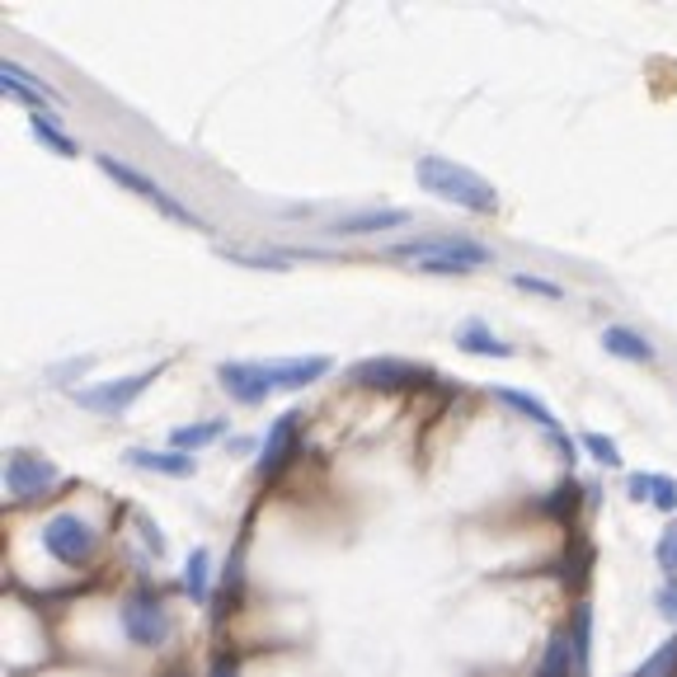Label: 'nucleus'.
Wrapping results in <instances>:
<instances>
[{"label": "nucleus", "instance_id": "nucleus-1", "mask_svg": "<svg viewBox=\"0 0 677 677\" xmlns=\"http://www.w3.org/2000/svg\"><path fill=\"white\" fill-rule=\"evenodd\" d=\"M330 353H302V358H273V362H221L217 381L235 405H259L278 391H306L310 381L330 376Z\"/></svg>", "mask_w": 677, "mask_h": 677}, {"label": "nucleus", "instance_id": "nucleus-2", "mask_svg": "<svg viewBox=\"0 0 677 677\" xmlns=\"http://www.w3.org/2000/svg\"><path fill=\"white\" fill-rule=\"evenodd\" d=\"M414 179L423 193L443 197V203H457L465 212H475V217L499 212V189H494L485 175H475L471 165H457V161H447V155H419Z\"/></svg>", "mask_w": 677, "mask_h": 677}, {"label": "nucleus", "instance_id": "nucleus-3", "mask_svg": "<svg viewBox=\"0 0 677 677\" xmlns=\"http://www.w3.org/2000/svg\"><path fill=\"white\" fill-rule=\"evenodd\" d=\"M391 254L419 264L423 273H471V268L494 264V250L471 235H414V240H400Z\"/></svg>", "mask_w": 677, "mask_h": 677}, {"label": "nucleus", "instance_id": "nucleus-4", "mask_svg": "<svg viewBox=\"0 0 677 677\" xmlns=\"http://www.w3.org/2000/svg\"><path fill=\"white\" fill-rule=\"evenodd\" d=\"M94 165H99V169H104V175H108V179H118V183H123V189H127V193H137V197H141V203H151L155 212H165V217H169V221H183V226H193V231H203V217H197V212H193V207H183V203H179V197H175V193H169V189H165V183H155L151 175H141V169H137V165H127V161H118V155H108V151H99V155H94Z\"/></svg>", "mask_w": 677, "mask_h": 677}, {"label": "nucleus", "instance_id": "nucleus-5", "mask_svg": "<svg viewBox=\"0 0 677 677\" xmlns=\"http://www.w3.org/2000/svg\"><path fill=\"white\" fill-rule=\"evenodd\" d=\"M42 550L56 564H85L99 550V532L80 513H52L42 522Z\"/></svg>", "mask_w": 677, "mask_h": 677}, {"label": "nucleus", "instance_id": "nucleus-6", "mask_svg": "<svg viewBox=\"0 0 677 677\" xmlns=\"http://www.w3.org/2000/svg\"><path fill=\"white\" fill-rule=\"evenodd\" d=\"M118 626L132 644L141 649H161L169 635H175V621H169V606L161 598H151V592H137V598L123 602L118 612Z\"/></svg>", "mask_w": 677, "mask_h": 677}, {"label": "nucleus", "instance_id": "nucleus-7", "mask_svg": "<svg viewBox=\"0 0 677 677\" xmlns=\"http://www.w3.org/2000/svg\"><path fill=\"white\" fill-rule=\"evenodd\" d=\"M437 372L423 362H409V358H362L358 367H353V386L362 391H414V386H429Z\"/></svg>", "mask_w": 677, "mask_h": 677}, {"label": "nucleus", "instance_id": "nucleus-8", "mask_svg": "<svg viewBox=\"0 0 677 677\" xmlns=\"http://www.w3.org/2000/svg\"><path fill=\"white\" fill-rule=\"evenodd\" d=\"M56 465L34 457V451H10L5 461V489L14 494L20 503H34V499H48V489L56 485Z\"/></svg>", "mask_w": 677, "mask_h": 677}, {"label": "nucleus", "instance_id": "nucleus-9", "mask_svg": "<svg viewBox=\"0 0 677 677\" xmlns=\"http://www.w3.org/2000/svg\"><path fill=\"white\" fill-rule=\"evenodd\" d=\"M155 376H161V367H146V372H137V376H123V381H99V386H85V391H76V405L94 409V414H123V409H132V400H137V395L151 386Z\"/></svg>", "mask_w": 677, "mask_h": 677}, {"label": "nucleus", "instance_id": "nucleus-10", "mask_svg": "<svg viewBox=\"0 0 677 677\" xmlns=\"http://www.w3.org/2000/svg\"><path fill=\"white\" fill-rule=\"evenodd\" d=\"M494 400H503L508 409H518L522 419H532L536 429H546V437L560 447V457H564V461H574V457H578L574 443H570V433L560 429V419H555V414H550V405H546V400H536L532 391H518V386H494Z\"/></svg>", "mask_w": 677, "mask_h": 677}, {"label": "nucleus", "instance_id": "nucleus-11", "mask_svg": "<svg viewBox=\"0 0 677 677\" xmlns=\"http://www.w3.org/2000/svg\"><path fill=\"white\" fill-rule=\"evenodd\" d=\"M296 447H302V414L296 409H288V414L273 419V429H268L264 437V457H259V480H273L292 465Z\"/></svg>", "mask_w": 677, "mask_h": 677}, {"label": "nucleus", "instance_id": "nucleus-12", "mask_svg": "<svg viewBox=\"0 0 677 677\" xmlns=\"http://www.w3.org/2000/svg\"><path fill=\"white\" fill-rule=\"evenodd\" d=\"M0 90H5L10 99H20V104H28L34 113H42V104H56L52 85H42L38 76H28L20 62H0Z\"/></svg>", "mask_w": 677, "mask_h": 677}, {"label": "nucleus", "instance_id": "nucleus-13", "mask_svg": "<svg viewBox=\"0 0 677 677\" xmlns=\"http://www.w3.org/2000/svg\"><path fill=\"white\" fill-rule=\"evenodd\" d=\"M127 465H137V471H155V475H169V480H189L197 475V461L189 457V451H146V447H127L123 451Z\"/></svg>", "mask_w": 677, "mask_h": 677}, {"label": "nucleus", "instance_id": "nucleus-14", "mask_svg": "<svg viewBox=\"0 0 677 677\" xmlns=\"http://www.w3.org/2000/svg\"><path fill=\"white\" fill-rule=\"evenodd\" d=\"M409 212L405 207H367V212H348L338 217L330 231L334 235H376V231H391V226H405Z\"/></svg>", "mask_w": 677, "mask_h": 677}, {"label": "nucleus", "instance_id": "nucleus-15", "mask_svg": "<svg viewBox=\"0 0 677 677\" xmlns=\"http://www.w3.org/2000/svg\"><path fill=\"white\" fill-rule=\"evenodd\" d=\"M602 348L612 353V358H626V362H654V344H649L644 334L626 330V324H606V330H602Z\"/></svg>", "mask_w": 677, "mask_h": 677}, {"label": "nucleus", "instance_id": "nucleus-16", "mask_svg": "<svg viewBox=\"0 0 677 677\" xmlns=\"http://www.w3.org/2000/svg\"><path fill=\"white\" fill-rule=\"evenodd\" d=\"M457 348L461 353H475V358H513V348L503 344L499 334L489 330V324H480V320H465L461 330H457Z\"/></svg>", "mask_w": 677, "mask_h": 677}, {"label": "nucleus", "instance_id": "nucleus-17", "mask_svg": "<svg viewBox=\"0 0 677 677\" xmlns=\"http://www.w3.org/2000/svg\"><path fill=\"white\" fill-rule=\"evenodd\" d=\"M28 132H34V137H38L48 151H56V155H62V161H76V155H80V146H76V141H71V137L62 132V127H56L52 108L34 113V118H28Z\"/></svg>", "mask_w": 677, "mask_h": 677}, {"label": "nucleus", "instance_id": "nucleus-18", "mask_svg": "<svg viewBox=\"0 0 677 677\" xmlns=\"http://www.w3.org/2000/svg\"><path fill=\"white\" fill-rule=\"evenodd\" d=\"M570 644H574V673L584 677V673H588V663H592V606H588V602H578V606H574Z\"/></svg>", "mask_w": 677, "mask_h": 677}, {"label": "nucleus", "instance_id": "nucleus-19", "mask_svg": "<svg viewBox=\"0 0 677 677\" xmlns=\"http://www.w3.org/2000/svg\"><path fill=\"white\" fill-rule=\"evenodd\" d=\"M226 433V419H203V423H179L175 433H169V447L175 451H193L197 447H207V443H217V437Z\"/></svg>", "mask_w": 677, "mask_h": 677}, {"label": "nucleus", "instance_id": "nucleus-20", "mask_svg": "<svg viewBox=\"0 0 677 677\" xmlns=\"http://www.w3.org/2000/svg\"><path fill=\"white\" fill-rule=\"evenodd\" d=\"M183 588H189V598L197 606L212 598V555H207V546H193L189 564H183Z\"/></svg>", "mask_w": 677, "mask_h": 677}, {"label": "nucleus", "instance_id": "nucleus-21", "mask_svg": "<svg viewBox=\"0 0 677 677\" xmlns=\"http://www.w3.org/2000/svg\"><path fill=\"white\" fill-rule=\"evenodd\" d=\"M570 663H574V644H570V630H555L541 654V668L536 677H570Z\"/></svg>", "mask_w": 677, "mask_h": 677}, {"label": "nucleus", "instance_id": "nucleus-22", "mask_svg": "<svg viewBox=\"0 0 677 677\" xmlns=\"http://www.w3.org/2000/svg\"><path fill=\"white\" fill-rule=\"evenodd\" d=\"M588 570H592V546L584 541V536H574V555H564V584L584 588L588 584Z\"/></svg>", "mask_w": 677, "mask_h": 677}, {"label": "nucleus", "instance_id": "nucleus-23", "mask_svg": "<svg viewBox=\"0 0 677 677\" xmlns=\"http://www.w3.org/2000/svg\"><path fill=\"white\" fill-rule=\"evenodd\" d=\"M635 677H677V635L668 644H659L654 654L640 663V673H635Z\"/></svg>", "mask_w": 677, "mask_h": 677}, {"label": "nucleus", "instance_id": "nucleus-24", "mask_svg": "<svg viewBox=\"0 0 677 677\" xmlns=\"http://www.w3.org/2000/svg\"><path fill=\"white\" fill-rule=\"evenodd\" d=\"M574 508H578V485H574V480H564V485L550 489V499H541V513L546 518H560V522L570 518Z\"/></svg>", "mask_w": 677, "mask_h": 677}, {"label": "nucleus", "instance_id": "nucleus-25", "mask_svg": "<svg viewBox=\"0 0 677 677\" xmlns=\"http://www.w3.org/2000/svg\"><path fill=\"white\" fill-rule=\"evenodd\" d=\"M584 447L592 451V461L606 465V471H616V465H621V447L606 433H584Z\"/></svg>", "mask_w": 677, "mask_h": 677}, {"label": "nucleus", "instance_id": "nucleus-26", "mask_svg": "<svg viewBox=\"0 0 677 677\" xmlns=\"http://www.w3.org/2000/svg\"><path fill=\"white\" fill-rule=\"evenodd\" d=\"M513 288L532 292V296H550V302H560V296H564L560 282H550V278H541V273H513Z\"/></svg>", "mask_w": 677, "mask_h": 677}, {"label": "nucleus", "instance_id": "nucleus-27", "mask_svg": "<svg viewBox=\"0 0 677 677\" xmlns=\"http://www.w3.org/2000/svg\"><path fill=\"white\" fill-rule=\"evenodd\" d=\"M654 560H659V570L668 574V578H677V527H668L659 536V546H654Z\"/></svg>", "mask_w": 677, "mask_h": 677}, {"label": "nucleus", "instance_id": "nucleus-28", "mask_svg": "<svg viewBox=\"0 0 677 677\" xmlns=\"http://www.w3.org/2000/svg\"><path fill=\"white\" fill-rule=\"evenodd\" d=\"M231 264H250V268H288V254H245V250H221Z\"/></svg>", "mask_w": 677, "mask_h": 677}, {"label": "nucleus", "instance_id": "nucleus-29", "mask_svg": "<svg viewBox=\"0 0 677 677\" xmlns=\"http://www.w3.org/2000/svg\"><path fill=\"white\" fill-rule=\"evenodd\" d=\"M659 508V513H677V480L668 475H654V499H649Z\"/></svg>", "mask_w": 677, "mask_h": 677}, {"label": "nucleus", "instance_id": "nucleus-30", "mask_svg": "<svg viewBox=\"0 0 677 677\" xmlns=\"http://www.w3.org/2000/svg\"><path fill=\"white\" fill-rule=\"evenodd\" d=\"M626 494L635 503H644V499H654V475H644V471H635L626 475Z\"/></svg>", "mask_w": 677, "mask_h": 677}, {"label": "nucleus", "instance_id": "nucleus-31", "mask_svg": "<svg viewBox=\"0 0 677 677\" xmlns=\"http://www.w3.org/2000/svg\"><path fill=\"white\" fill-rule=\"evenodd\" d=\"M212 677H240V663L231 654H221L217 663H212Z\"/></svg>", "mask_w": 677, "mask_h": 677}, {"label": "nucleus", "instance_id": "nucleus-32", "mask_svg": "<svg viewBox=\"0 0 677 677\" xmlns=\"http://www.w3.org/2000/svg\"><path fill=\"white\" fill-rule=\"evenodd\" d=\"M659 612L668 616V621H677V588H663L659 592Z\"/></svg>", "mask_w": 677, "mask_h": 677}, {"label": "nucleus", "instance_id": "nucleus-33", "mask_svg": "<svg viewBox=\"0 0 677 677\" xmlns=\"http://www.w3.org/2000/svg\"><path fill=\"white\" fill-rule=\"evenodd\" d=\"M165 677H193V673H183V668H175V673H165Z\"/></svg>", "mask_w": 677, "mask_h": 677}]
</instances>
